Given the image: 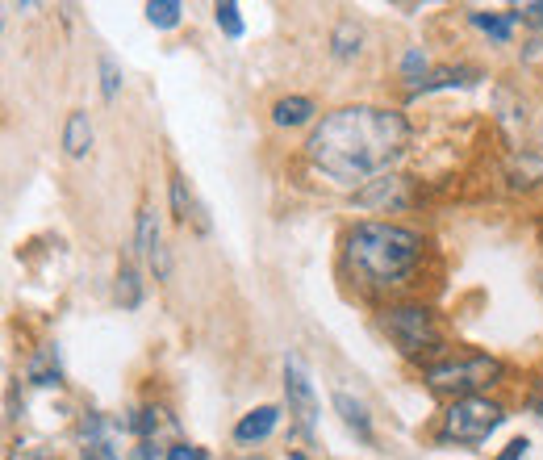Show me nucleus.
Segmentation results:
<instances>
[{"label":"nucleus","mask_w":543,"mask_h":460,"mask_svg":"<svg viewBox=\"0 0 543 460\" xmlns=\"http://www.w3.org/2000/svg\"><path fill=\"white\" fill-rule=\"evenodd\" d=\"M314 101L310 97H280L276 105H272V122L276 126H305L314 118Z\"/></svg>","instance_id":"nucleus-12"},{"label":"nucleus","mask_w":543,"mask_h":460,"mask_svg":"<svg viewBox=\"0 0 543 460\" xmlns=\"http://www.w3.org/2000/svg\"><path fill=\"white\" fill-rule=\"evenodd\" d=\"M172 210H176V222H188V218H197V226L205 230V218L197 210V201L193 193H188V180L180 172H172Z\"/></svg>","instance_id":"nucleus-15"},{"label":"nucleus","mask_w":543,"mask_h":460,"mask_svg":"<svg viewBox=\"0 0 543 460\" xmlns=\"http://www.w3.org/2000/svg\"><path fill=\"white\" fill-rule=\"evenodd\" d=\"M523 59H527V63H539V59H543V38L531 42V51H523Z\"/></svg>","instance_id":"nucleus-28"},{"label":"nucleus","mask_w":543,"mask_h":460,"mask_svg":"<svg viewBox=\"0 0 543 460\" xmlns=\"http://www.w3.org/2000/svg\"><path fill=\"white\" fill-rule=\"evenodd\" d=\"M26 377H30L34 385H59V381H63V368H59V352H55V348H42V352H38V356L30 360Z\"/></svg>","instance_id":"nucleus-14"},{"label":"nucleus","mask_w":543,"mask_h":460,"mask_svg":"<svg viewBox=\"0 0 543 460\" xmlns=\"http://www.w3.org/2000/svg\"><path fill=\"white\" fill-rule=\"evenodd\" d=\"M422 72H427V55H422V46H410V51L401 55V76L422 84Z\"/></svg>","instance_id":"nucleus-20"},{"label":"nucleus","mask_w":543,"mask_h":460,"mask_svg":"<svg viewBox=\"0 0 543 460\" xmlns=\"http://www.w3.org/2000/svg\"><path fill=\"white\" fill-rule=\"evenodd\" d=\"M381 322H385V331H389V339L397 343L401 356L422 360V356L443 352L439 322H435V314H431L427 306H414V302H406V306H389Z\"/></svg>","instance_id":"nucleus-4"},{"label":"nucleus","mask_w":543,"mask_h":460,"mask_svg":"<svg viewBox=\"0 0 543 460\" xmlns=\"http://www.w3.org/2000/svg\"><path fill=\"white\" fill-rule=\"evenodd\" d=\"M113 293H117V302H122V310H138V306H143V276H138L134 264H122Z\"/></svg>","instance_id":"nucleus-13"},{"label":"nucleus","mask_w":543,"mask_h":460,"mask_svg":"<svg viewBox=\"0 0 543 460\" xmlns=\"http://www.w3.org/2000/svg\"><path fill=\"white\" fill-rule=\"evenodd\" d=\"M410 126L393 109L376 105H347L335 109L310 130L305 155L318 172L339 184H368L385 176V168L406 151Z\"/></svg>","instance_id":"nucleus-1"},{"label":"nucleus","mask_w":543,"mask_h":460,"mask_svg":"<svg viewBox=\"0 0 543 460\" xmlns=\"http://www.w3.org/2000/svg\"><path fill=\"white\" fill-rule=\"evenodd\" d=\"M527 448H531L527 440H510V444L502 448V456H498V460H523V456H527Z\"/></svg>","instance_id":"nucleus-26"},{"label":"nucleus","mask_w":543,"mask_h":460,"mask_svg":"<svg viewBox=\"0 0 543 460\" xmlns=\"http://www.w3.org/2000/svg\"><path fill=\"white\" fill-rule=\"evenodd\" d=\"M502 423H506V410L498 402H489L481 394L477 398H456L439 423V444H460V448L485 444Z\"/></svg>","instance_id":"nucleus-3"},{"label":"nucleus","mask_w":543,"mask_h":460,"mask_svg":"<svg viewBox=\"0 0 543 460\" xmlns=\"http://www.w3.org/2000/svg\"><path fill=\"white\" fill-rule=\"evenodd\" d=\"M498 377H502V364L493 356H447L439 364H427V385L456 398H477V389L493 385Z\"/></svg>","instance_id":"nucleus-5"},{"label":"nucleus","mask_w":543,"mask_h":460,"mask_svg":"<svg viewBox=\"0 0 543 460\" xmlns=\"http://www.w3.org/2000/svg\"><path fill=\"white\" fill-rule=\"evenodd\" d=\"M255 460H259V456H255Z\"/></svg>","instance_id":"nucleus-29"},{"label":"nucleus","mask_w":543,"mask_h":460,"mask_svg":"<svg viewBox=\"0 0 543 460\" xmlns=\"http://www.w3.org/2000/svg\"><path fill=\"white\" fill-rule=\"evenodd\" d=\"M214 13H218V26H222L230 38H243V17H239V5H234V0H226V5H218Z\"/></svg>","instance_id":"nucleus-21"},{"label":"nucleus","mask_w":543,"mask_h":460,"mask_svg":"<svg viewBox=\"0 0 543 460\" xmlns=\"http://www.w3.org/2000/svg\"><path fill=\"white\" fill-rule=\"evenodd\" d=\"M134 460H159V452H155V440H143L134 448Z\"/></svg>","instance_id":"nucleus-27"},{"label":"nucleus","mask_w":543,"mask_h":460,"mask_svg":"<svg viewBox=\"0 0 543 460\" xmlns=\"http://www.w3.org/2000/svg\"><path fill=\"white\" fill-rule=\"evenodd\" d=\"M356 201L364 205V210H406L410 205V189H406V180L401 176H376L368 180L364 189L356 193Z\"/></svg>","instance_id":"nucleus-7"},{"label":"nucleus","mask_w":543,"mask_h":460,"mask_svg":"<svg viewBox=\"0 0 543 460\" xmlns=\"http://www.w3.org/2000/svg\"><path fill=\"white\" fill-rule=\"evenodd\" d=\"M360 42H364V34H360L356 21H339L335 34H330V46H335V59H351V55H360Z\"/></svg>","instance_id":"nucleus-16"},{"label":"nucleus","mask_w":543,"mask_h":460,"mask_svg":"<svg viewBox=\"0 0 543 460\" xmlns=\"http://www.w3.org/2000/svg\"><path fill=\"white\" fill-rule=\"evenodd\" d=\"M84 460H117L109 444H84Z\"/></svg>","instance_id":"nucleus-25"},{"label":"nucleus","mask_w":543,"mask_h":460,"mask_svg":"<svg viewBox=\"0 0 543 460\" xmlns=\"http://www.w3.org/2000/svg\"><path fill=\"white\" fill-rule=\"evenodd\" d=\"M276 423H280L276 406H255V410L243 414L239 423H234V440H239V444H259V440H268V435L276 431Z\"/></svg>","instance_id":"nucleus-9"},{"label":"nucleus","mask_w":543,"mask_h":460,"mask_svg":"<svg viewBox=\"0 0 543 460\" xmlns=\"http://www.w3.org/2000/svg\"><path fill=\"white\" fill-rule=\"evenodd\" d=\"M422 260V239L393 222H360L347 235V264L372 289L401 285Z\"/></svg>","instance_id":"nucleus-2"},{"label":"nucleus","mask_w":543,"mask_h":460,"mask_svg":"<svg viewBox=\"0 0 543 460\" xmlns=\"http://www.w3.org/2000/svg\"><path fill=\"white\" fill-rule=\"evenodd\" d=\"M163 460H205V448H197V444H176V448H168V456Z\"/></svg>","instance_id":"nucleus-24"},{"label":"nucleus","mask_w":543,"mask_h":460,"mask_svg":"<svg viewBox=\"0 0 543 460\" xmlns=\"http://www.w3.org/2000/svg\"><path fill=\"white\" fill-rule=\"evenodd\" d=\"M63 147H67V155H72V159H84V155H88V147H92V122H88L84 109H76L72 118H67V126H63Z\"/></svg>","instance_id":"nucleus-11"},{"label":"nucleus","mask_w":543,"mask_h":460,"mask_svg":"<svg viewBox=\"0 0 543 460\" xmlns=\"http://www.w3.org/2000/svg\"><path fill=\"white\" fill-rule=\"evenodd\" d=\"M335 410H339V419H343L351 431H356L364 444L372 440V419H368V406H364V402H356V398L347 394V389H335Z\"/></svg>","instance_id":"nucleus-10"},{"label":"nucleus","mask_w":543,"mask_h":460,"mask_svg":"<svg viewBox=\"0 0 543 460\" xmlns=\"http://www.w3.org/2000/svg\"><path fill=\"white\" fill-rule=\"evenodd\" d=\"M180 13H184L180 0H151V5H147V21H151V26H159V30L180 26Z\"/></svg>","instance_id":"nucleus-19"},{"label":"nucleus","mask_w":543,"mask_h":460,"mask_svg":"<svg viewBox=\"0 0 543 460\" xmlns=\"http://www.w3.org/2000/svg\"><path fill=\"white\" fill-rule=\"evenodd\" d=\"M472 26L485 30L493 42H510V26H514V17H510V13H472Z\"/></svg>","instance_id":"nucleus-18"},{"label":"nucleus","mask_w":543,"mask_h":460,"mask_svg":"<svg viewBox=\"0 0 543 460\" xmlns=\"http://www.w3.org/2000/svg\"><path fill=\"white\" fill-rule=\"evenodd\" d=\"M514 21H527V26H543V0H535V5H523V9H510Z\"/></svg>","instance_id":"nucleus-23"},{"label":"nucleus","mask_w":543,"mask_h":460,"mask_svg":"<svg viewBox=\"0 0 543 460\" xmlns=\"http://www.w3.org/2000/svg\"><path fill=\"white\" fill-rule=\"evenodd\" d=\"M134 247H138V256H147V260H151L155 276L163 281V276H168V247L159 243V218H155V210H151V205H143V210H138Z\"/></svg>","instance_id":"nucleus-8"},{"label":"nucleus","mask_w":543,"mask_h":460,"mask_svg":"<svg viewBox=\"0 0 543 460\" xmlns=\"http://www.w3.org/2000/svg\"><path fill=\"white\" fill-rule=\"evenodd\" d=\"M531 176H543V159H535V155H514L510 159V184H514V189H531Z\"/></svg>","instance_id":"nucleus-17"},{"label":"nucleus","mask_w":543,"mask_h":460,"mask_svg":"<svg viewBox=\"0 0 543 460\" xmlns=\"http://www.w3.org/2000/svg\"><path fill=\"white\" fill-rule=\"evenodd\" d=\"M117 84H122V72H117V63H113V59H101V92H105V101L117 97Z\"/></svg>","instance_id":"nucleus-22"},{"label":"nucleus","mask_w":543,"mask_h":460,"mask_svg":"<svg viewBox=\"0 0 543 460\" xmlns=\"http://www.w3.org/2000/svg\"><path fill=\"white\" fill-rule=\"evenodd\" d=\"M285 394H289V414L301 423V431L310 435L314 423H318V394L310 385V373H305V364L297 352L285 356Z\"/></svg>","instance_id":"nucleus-6"}]
</instances>
